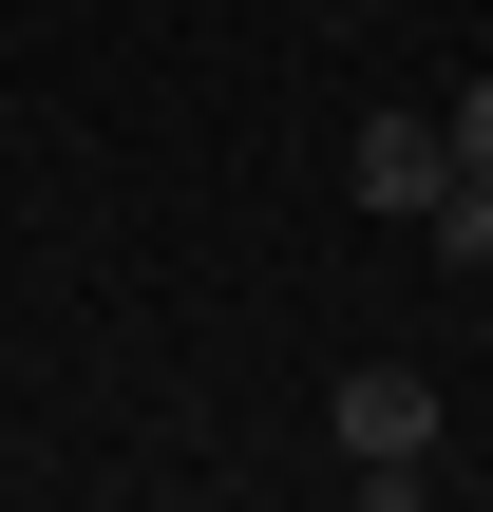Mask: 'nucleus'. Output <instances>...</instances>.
<instances>
[{
	"label": "nucleus",
	"mask_w": 493,
	"mask_h": 512,
	"mask_svg": "<svg viewBox=\"0 0 493 512\" xmlns=\"http://www.w3.org/2000/svg\"><path fill=\"white\" fill-rule=\"evenodd\" d=\"M437 133H456V171H493V76H456V95H437Z\"/></svg>",
	"instance_id": "nucleus-4"
},
{
	"label": "nucleus",
	"mask_w": 493,
	"mask_h": 512,
	"mask_svg": "<svg viewBox=\"0 0 493 512\" xmlns=\"http://www.w3.org/2000/svg\"><path fill=\"white\" fill-rule=\"evenodd\" d=\"M342 190H361V209H380V228H418V209H437V190H456V133H437V114H380V133H361V152H342Z\"/></svg>",
	"instance_id": "nucleus-2"
},
{
	"label": "nucleus",
	"mask_w": 493,
	"mask_h": 512,
	"mask_svg": "<svg viewBox=\"0 0 493 512\" xmlns=\"http://www.w3.org/2000/svg\"><path fill=\"white\" fill-rule=\"evenodd\" d=\"M323 437H342V475H361L380 512L437 494V380H418V361H361V380L323 399Z\"/></svg>",
	"instance_id": "nucleus-1"
},
{
	"label": "nucleus",
	"mask_w": 493,
	"mask_h": 512,
	"mask_svg": "<svg viewBox=\"0 0 493 512\" xmlns=\"http://www.w3.org/2000/svg\"><path fill=\"white\" fill-rule=\"evenodd\" d=\"M418 247H437V266H493V171H456V190L418 209Z\"/></svg>",
	"instance_id": "nucleus-3"
}]
</instances>
